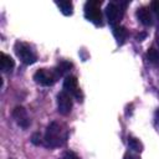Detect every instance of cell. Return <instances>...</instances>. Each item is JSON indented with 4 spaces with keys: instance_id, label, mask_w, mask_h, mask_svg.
<instances>
[{
    "instance_id": "cell-1",
    "label": "cell",
    "mask_w": 159,
    "mask_h": 159,
    "mask_svg": "<svg viewBox=\"0 0 159 159\" xmlns=\"http://www.w3.org/2000/svg\"><path fill=\"white\" fill-rule=\"evenodd\" d=\"M66 139H67V130L63 128V125L58 122H51L43 137L45 145L48 148L61 147L66 143Z\"/></svg>"
},
{
    "instance_id": "cell-2",
    "label": "cell",
    "mask_w": 159,
    "mask_h": 159,
    "mask_svg": "<svg viewBox=\"0 0 159 159\" xmlns=\"http://www.w3.org/2000/svg\"><path fill=\"white\" fill-rule=\"evenodd\" d=\"M125 5H127V2H123V1H112L107 5L106 16H107V20H108L109 25H112L113 27L117 26V24L123 17Z\"/></svg>"
},
{
    "instance_id": "cell-3",
    "label": "cell",
    "mask_w": 159,
    "mask_h": 159,
    "mask_svg": "<svg viewBox=\"0 0 159 159\" xmlns=\"http://www.w3.org/2000/svg\"><path fill=\"white\" fill-rule=\"evenodd\" d=\"M15 52L17 57L25 63V65H32L37 61V56L32 47L25 42H16L15 43Z\"/></svg>"
},
{
    "instance_id": "cell-4",
    "label": "cell",
    "mask_w": 159,
    "mask_h": 159,
    "mask_svg": "<svg viewBox=\"0 0 159 159\" xmlns=\"http://www.w3.org/2000/svg\"><path fill=\"white\" fill-rule=\"evenodd\" d=\"M84 16L87 20L93 22L94 25H102V12H101V2L99 1H87L84 4Z\"/></svg>"
},
{
    "instance_id": "cell-5",
    "label": "cell",
    "mask_w": 159,
    "mask_h": 159,
    "mask_svg": "<svg viewBox=\"0 0 159 159\" xmlns=\"http://www.w3.org/2000/svg\"><path fill=\"white\" fill-rule=\"evenodd\" d=\"M34 80H35L36 83H39L41 86H52L58 80V75L56 73L55 68L53 70L40 68L35 72Z\"/></svg>"
},
{
    "instance_id": "cell-6",
    "label": "cell",
    "mask_w": 159,
    "mask_h": 159,
    "mask_svg": "<svg viewBox=\"0 0 159 159\" xmlns=\"http://www.w3.org/2000/svg\"><path fill=\"white\" fill-rule=\"evenodd\" d=\"M63 88L67 93L73 96L78 102H82L83 94H82V91L78 86V81L75 76H66L65 81H63Z\"/></svg>"
},
{
    "instance_id": "cell-7",
    "label": "cell",
    "mask_w": 159,
    "mask_h": 159,
    "mask_svg": "<svg viewBox=\"0 0 159 159\" xmlns=\"http://www.w3.org/2000/svg\"><path fill=\"white\" fill-rule=\"evenodd\" d=\"M72 96L66 91H61L57 94V111L62 116H67L72 109Z\"/></svg>"
},
{
    "instance_id": "cell-8",
    "label": "cell",
    "mask_w": 159,
    "mask_h": 159,
    "mask_svg": "<svg viewBox=\"0 0 159 159\" xmlns=\"http://www.w3.org/2000/svg\"><path fill=\"white\" fill-rule=\"evenodd\" d=\"M12 118L15 119V122L21 128H24V129L29 128V125H30V117H29V114H27V112H26V109L24 107H21V106L15 107L14 111H12Z\"/></svg>"
},
{
    "instance_id": "cell-9",
    "label": "cell",
    "mask_w": 159,
    "mask_h": 159,
    "mask_svg": "<svg viewBox=\"0 0 159 159\" xmlns=\"http://www.w3.org/2000/svg\"><path fill=\"white\" fill-rule=\"evenodd\" d=\"M137 17L138 20L144 25V26H150L153 24V19H152V14L148 10V7H139L137 10Z\"/></svg>"
},
{
    "instance_id": "cell-10",
    "label": "cell",
    "mask_w": 159,
    "mask_h": 159,
    "mask_svg": "<svg viewBox=\"0 0 159 159\" xmlns=\"http://www.w3.org/2000/svg\"><path fill=\"white\" fill-rule=\"evenodd\" d=\"M113 35H114V37L117 40V43L118 45H123L125 42V40H127L128 31L125 30V27L117 25V26L113 27Z\"/></svg>"
},
{
    "instance_id": "cell-11",
    "label": "cell",
    "mask_w": 159,
    "mask_h": 159,
    "mask_svg": "<svg viewBox=\"0 0 159 159\" xmlns=\"http://www.w3.org/2000/svg\"><path fill=\"white\" fill-rule=\"evenodd\" d=\"M0 66H1V70L4 72H7V71H11L14 68L15 62H14V60L9 55L1 52L0 53Z\"/></svg>"
},
{
    "instance_id": "cell-12",
    "label": "cell",
    "mask_w": 159,
    "mask_h": 159,
    "mask_svg": "<svg viewBox=\"0 0 159 159\" xmlns=\"http://www.w3.org/2000/svg\"><path fill=\"white\" fill-rule=\"evenodd\" d=\"M56 5L58 6V9L61 10V12L63 15H66V16L72 15V12H73V5H72L71 1H66V0H63V1H56Z\"/></svg>"
},
{
    "instance_id": "cell-13",
    "label": "cell",
    "mask_w": 159,
    "mask_h": 159,
    "mask_svg": "<svg viewBox=\"0 0 159 159\" xmlns=\"http://www.w3.org/2000/svg\"><path fill=\"white\" fill-rule=\"evenodd\" d=\"M71 67H72V63H70V62H67V61H61V62L57 65V67L55 68V71H56V73L58 75V77H62V76H65L67 72H70Z\"/></svg>"
},
{
    "instance_id": "cell-14",
    "label": "cell",
    "mask_w": 159,
    "mask_h": 159,
    "mask_svg": "<svg viewBox=\"0 0 159 159\" xmlns=\"http://www.w3.org/2000/svg\"><path fill=\"white\" fill-rule=\"evenodd\" d=\"M147 58L150 63H153L155 66H159V51L155 50L154 47H150L147 51Z\"/></svg>"
},
{
    "instance_id": "cell-15",
    "label": "cell",
    "mask_w": 159,
    "mask_h": 159,
    "mask_svg": "<svg viewBox=\"0 0 159 159\" xmlns=\"http://www.w3.org/2000/svg\"><path fill=\"white\" fill-rule=\"evenodd\" d=\"M128 145L132 150L137 152V153H140L143 150V144L139 142V139L134 138V137H129L128 138Z\"/></svg>"
},
{
    "instance_id": "cell-16",
    "label": "cell",
    "mask_w": 159,
    "mask_h": 159,
    "mask_svg": "<svg viewBox=\"0 0 159 159\" xmlns=\"http://www.w3.org/2000/svg\"><path fill=\"white\" fill-rule=\"evenodd\" d=\"M61 159H80V157L73 152H65Z\"/></svg>"
},
{
    "instance_id": "cell-17",
    "label": "cell",
    "mask_w": 159,
    "mask_h": 159,
    "mask_svg": "<svg viewBox=\"0 0 159 159\" xmlns=\"http://www.w3.org/2000/svg\"><path fill=\"white\" fill-rule=\"evenodd\" d=\"M150 7H152L153 12L157 15V17H159V0L152 1V4H150Z\"/></svg>"
},
{
    "instance_id": "cell-18",
    "label": "cell",
    "mask_w": 159,
    "mask_h": 159,
    "mask_svg": "<svg viewBox=\"0 0 159 159\" xmlns=\"http://www.w3.org/2000/svg\"><path fill=\"white\" fill-rule=\"evenodd\" d=\"M31 142H32L34 144L39 145V144L41 143V135H40V133H35V134L31 137Z\"/></svg>"
},
{
    "instance_id": "cell-19",
    "label": "cell",
    "mask_w": 159,
    "mask_h": 159,
    "mask_svg": "<svg viewBox=\"0 0 159 159\" xmlns=\"http://www.w3.org/2000/svg\"><path fill=\"white\" fill-rule=\"evenodd\" d=\"M124 159H139L137 155H134V154H130V153H127L125 155H124Z\"/></svg>"
},
{
    "instance_id": "cell-20",
    "label": "cell",
    "mask_w": 159,
    "mask_h": 159,
    "mask_svg": "<svg viewBox=\"0 0 159 159\" xmlns=\"http://www.w3.org/2000/svg\"><path fill=\"white\" fill-rule=\"evenodd\" d=\"M145 36H147V35H145V32H143V34H139V35H137V40H138V41H142V40H143Z\"/></svg>"
},
{
    "instance_id": "cell-21",
    "label": "cell",
    "mask_w": 159,
    "mask_h": 159,
    "mask_svg": "<svg viewBox=\"0 0 159 159\" xmlns=\"http://www.w3.org/2000/svg\"><path fill=\"white\" fill-rule=\"evenodd\" d=\"M157 43H158V46H159V32L157 34Z\"/></svg>"
}]
</instances>
